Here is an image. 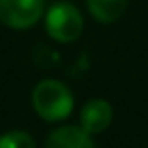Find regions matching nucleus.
Segmentation results:
<instances>
[{"instance_id":"nucleus-1","label":"nucleus","mask_w":148,"mask_h":148,"mask_svg":"<svg viewBox=\"0 0 148 148\" xmlns=\"http://www.w3.org/2000/svg\"><path fill=\"white\" fill-rule=\"evenodd\" d=\"M33 108L45 122H61L73 112V93L59 79H43L33 91Z\"/></svg>"},{"instance_id":"nucleus-2","label":"nucleus","mask_w":148,"mask_h":148,"mask_svg":"<svg viewBox=\"0 0 148 148\" xmlns=\"http://www.w3.org/2000/svg\"><path fill=\"white\" fill-rule=\"evenodd\" d=\"M45 29L57 43H73L83 33L81 12L67 2H57L45 12Z\"/></svg>"},{"instance_id":"nucleus-3","label":"nucleus","mask_w":148,"mask_h":148,"mask_svg":"<svg viewBox=\"0 0 148 148\" xmlns=\"http://www.w3.org/2000/svg\"><path fill=\"white\" fill-rule=\"evenodd\" d=\"M45 14V0H0V23L14 31L35 27Z\"/></svg>"},{"instance_id":"nucleus-4","label":"nucleus","mask_w":148,"mask_h":148,"mask_svg":"<svg viewBox=\"0 0 148 148\" xmlns=\"http://www.w3.org/2000/svg\"><path fill=\"white\" fill-rule=\"evenodd\" d=\"M112 116H114V110H112V106L106 99H89L81 108L79 126L85 132H89L91 136L93 134H101V132H106L110 128Z\"/></svg>"},{"instance_id":"nucleus-5","label":"nucleus","mask_w":148,"mask_h":148,"mask_svg":"<svg viewBox=\"0 0 148 148\" xmlns=\"http://www.w3.org/2000/svg\"><path fill=\"white\" fill-rule=\"evenodd\" d=\"M45 148H95V144L81 126H61L49 134Z\"/></svg>"},{"instance_id":"nucleus-6","label":"nucleus","mask_w":148,"mask_h":148,"mask_svg":"<svg viewBox=\"0 0 148 148\" xmlns=\"http://www.w3.org/2000/svg\"><path fill=\"white\" fill-rule=\"evenodd\" d=\"M128 6V0H87V8L91 16L103 25L116 23Z\"/></svg>"},{"instance_id":"nucleus-7","label":"nucleus","mask_w":148,"mask_h":148,"mask_svg":"<svg viewBox=\"0 0 148 148\" xmlns=\"http://www.w3.org/2000/svg\"><path fill=\"white\" fill-rule=\"evenodd\" d=\"M0 148H35V140L23 130H10L0 136Z\"/></svg>"}]
</instances>
